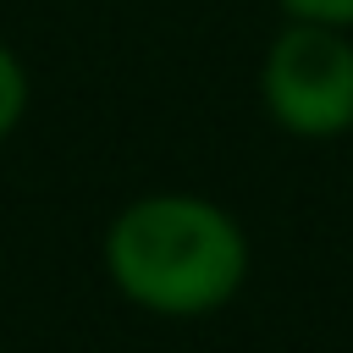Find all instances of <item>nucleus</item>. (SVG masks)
Segmentation results:
<instances>
[{
	"instance_id": "1",
	"label": "nucleus",
	"mask_w": 353,
	"mask_h": 353,
	"mask_svg": "<svg viewBox=\"0 0 353 353\" xmlns=\"http://www.w3.org/2000/svg\"><path fill=\"white\" fill-rule=\"evenodd\" d=\"M110 276L160 314H199L237 292L243 237L199 199H138L110 226Z\"/></svg>"
},
{
	"instance_id": "4",
	"label": "nucleus",
	"mask_w": 353,
	"mask_h": 353,
	"mask_svg": "<svg viewBox=\"0 0 353 353\" xmlns=\"http://www.w3.org/2000/svg\"><path fill=\"white\" fill-rule=\"evenodd\" d=\"M287 11H298L303 22H325V28H336V22H353V0H281Z\"/></svg>"
},
{
	"instance_id": "2",
	"label": "nucleus",
	"mask_w": 353,
	"mask_h": 353,
	"mask_svg": "<svg viewBox=\"0 0 353 353\" xmlns=\"http://www.w3.org/2000/svg\"><path fill=\"white\" fill-rule=\"evenodd\" d=\"M265 99L292 132H342L353 121V50L325 28H287L265 61Z\"/></svg>"
},
{
	"instance_id": "3",
	"label": "nucleus",
	"mask_w": 353,
	"mask_h": 353,
	"mask_svg": "<svg viewBox=\"0 0 353 353\" xmlns=\"http://www.w3.org/2000/svg\"><path fill=\"white\" fill-rule=\"evenodd\" d=\"M22 99H28V88H22V66L0 50V138L17 127V116H22Z\"/></svg>"
}]
</instances>
